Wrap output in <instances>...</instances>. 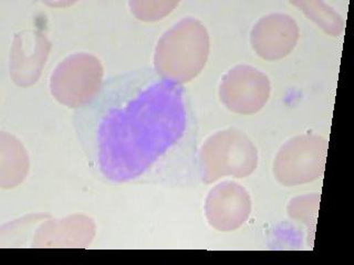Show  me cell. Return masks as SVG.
I'll use <instances>...</instances> for the list:
<instances>
[{
	"instance_id": "7",
	"label": "cell",
	"mask_w": 354,
	"mask_h": 265,
	"mask_svg": "<svg viewBox=\"0 0 354 265\" xmlns=\"http://www.w3.org/2000/svg\"><path fill=\"white\" fill-rule=\"evenodd\" d=\"M252 213L248 191L237 182L224 181L208 193L205 215L210 226L218 231L239 229Z\"/></svg>"
},
{
	"instance_id": "1",
	"label": "cell",
	"mask_w": 354,
	"mask_h": 265,
	"mask_svg": "<svg viewBox=\"0 0 354 265\" xmlns=\"http://www.w3.org/2000/svg\"><path fill=\"white\" fill-rule=\"evenodd\" d=\"M75 128L92 168L109 181L184 186L199 176L191 99L155 70L104 81L97 97L75 110Z\"/></svg>"
},
{
	"instance_id": "8",
	"label": "cell",
	"mask_w": 354,
	"mask_h": 265,
	"mask_svg": "<svg viewBox=\"0 0 354 265\" xmlns=\"http://www.w3.org/2000/svg\"><path fill=\"white\" fill-rule=\"evenodd\" d=\"M299 39V28L290 16L271 14L263 17L252 31V44L265 60L274 61L290 55Z\"/></svg>"
},
{
	"instance_id": "12",
	"label": "cell",
	"mask_w": 354,
	"mask_h": 265,
	"mask_svg": "<svg viewBox=\"0 0 354 265\" xmlns=\"http://www.w3.org/2000/svg\"><path fill=\"white\" fill-rule=\"evenodd\" d=\"M176 1H131L133 14L143 21H156L176 7Z\"/></svg>"
},
{
	"instance_id": "3",
	"label": "cell",
	"mask_w": 354,
	"mask_h": 265,
	"mask_svg": "<svg viewBox=\"0 0 354 265\" xmlns=\"http://www.w3.org/2000/svg\"><path fill=\"white\" fill-rule=\"evenodd\" d=\"M258 152L250 138L237 130L216 132L198 152L199 177L206 184L223 177L243 178L257 168Z\"/></svg>"
},
{
	"instance_id": "2",
	"label": "cell",
	"mask_w": 354,
	"mask_h": 265,
	"mask_svg": "<svg viewBox=\"0 0 354 265\" xmlns=\"http://www.w3.org/2000/svg\"><path fill=\"white\" fill-rule=\"evenodd\" d=\"M209 55V36L202 22L185 18L166 31L155 49V71L166 80L184 84L204 69Z\"/></svg>"
},
{
	"instance_id": "11",
	"label": "cell",
	"mask_w": 354,
	"mask_h": 265,
	"mask_svg": "<svg viewBox=\"0 0 354 265\" xmlns=\"http://www.w3.org/2000/svg\"><path fill=\"white\" fill-rule=\"evenodd\" d=\"M320 206V196L318 193H311L306 196L297 197L291 200L288 206V215L291 219L302 221V222H311L315 220Z\"/></svg>"
},
{
	"instance_id": "10",
	"label": "cell",
	"mask_w": 354,
	"mask_h": 265,
	"mask_svg": "<svg viewBox=\"0 0 354 265\" xmlns=\"http://www.w3.org/2000/svg\"><path fill=\"white\" fill-rule=\"evenodd\" d=\"M293 5L298 6L300 10L315 21L321 29L331 36L337 37L343 31L344 20L333 10L330 6L322 1H296Z\"/></svg>"
},
{
	"instance_id": "4",
	"label": "cell",
	"mask_w": 354,
	"mask_h": 265,
	"mask_svg": "<svg viewBox=\"0 0 354 265\" xmlns=\"http://www.w3.org/2000/svg\"><path fill=\"white\" fill-rule=\"evenodd\" d=\"M103 82L100 61L88 53H75L57 66L50 79V91L59 103L77 110L97 97Z\"/></svg>"
},
{
	"instance_id": "5",
	"label": "cell",
	"mask_w": 354,
	"mask_h": 265,
	"mask_svg": "<svg viewBox=\"0 0 354 265\" xmlns=\"http://www.w3.org/2000/svg\"><path fill=\"white\" fill-rule=\"evenodd\" d=\"M328 141L321 136L304 134L291 138L280 148L274 161V174L281 185H304L322 176Z\"/></svg>"
},
{
	"instance_id": "6",
	"label": "cell",
	"mask_w": 354,
	"mask_h": 265,
	"mask_svg": "<svg viewBox=\"0 0 354 265\" xmlns=\"http://www.w3.org/2000/svg\"><path fill=\"white\" fill-rule=\"evenodd\" d=\"M269 77L249 66H237L221 80L219 97L234 113L250 115L265 108L270 97Z\"/></svg>"
},
{
	"instance_id": "9",
	"label": "cell",
	"mask_w": 354,
	"mask_h": 265,
	"mask_svg": "<svg viewBox=\"0 0 354 265\" xmlns=\"http://www.w3.org/2000/svg\"><path fill=\"white\" fill-rule=\"evenodd\" d=\"M50 44L38 32L19 33L11 51V77L17 86H29L37 82L47 60Z\"/></svg>"
}]
</instances>
